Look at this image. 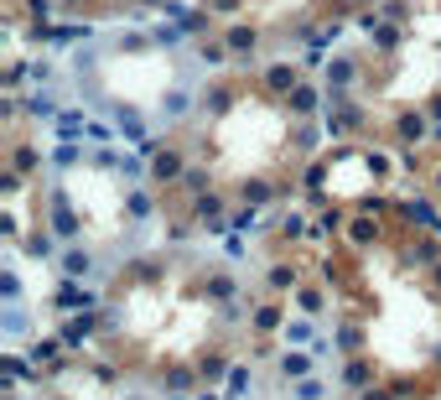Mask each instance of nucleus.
<instances>
[{
	"label": "nucleus",
	"mask_w": 441,
	"mask_h": 400,
	"mask_svg": "<svg viewBox=\"0 0 441 400\" xmlns=\"http://www.w3.org/2000/svg\"><path fill=\"white\" fill-rule=\"evenodd\" d=\"M291 83H296L291 68H270V89H291Z\"/></svg>",
	"instance_id": "2"
},
{
	"label": "nucleus",
	"mask_w": 441,
	"mask_h": 400,
	"mask_svg": "<svg viewBox=\"0 0 441 400\" xmlns=\"http://www.w3.org/2000/svg\"><path fill=\"white\" fill-rule=\"evenodd\" d=\"M229 47H234V52H249V47H255V32H244V26H234V32H229Z\"/></svg>",
	"instance_id": "1"
}]
</instances>
